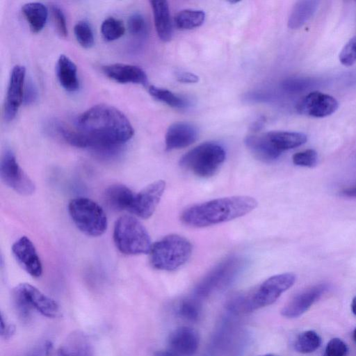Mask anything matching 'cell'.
<instances>
[{"label": "cell", "mask_w": 356, "mask_h": 356, "mask_svg": "<svg viewBox=\"0 0 356 356\" xmlns=\"http://www.w3.org/2000/svg\"><path fill=\"white\" fill-rule=\"evenodd\" d=\"M76 124L89 137L90 148L104 154L118 149L134 133L127 118L118 108L106 104L90 108L78 117Z\"/></svg>", "instance_id": "6da1fadb"}, {"label": "cell", "mask_w": 356, "mask_h": 356, "mask_svg": "<svg viewBox=\"0 0 356 356\" xmlns=\"http://www.w3.org/2000/svg\"><path fill=\"white\" fill-rule=\"evenodd\" d=\"M257 206L250 196L237 195L214 199L186 209L181 221L191 227H204L243 216Z\"/></svg>", "instance_id": "7a4b0ae2"}, {"label": "cell", "mask_w": 356, "mask_h": 356, "mask_svg": "<svg viewBox=\"0 0 356 356\" xmlns=\"http://www.w3.org/2000/svg\"><path fill=\"white\" fill-rule=\"evenodd\" d=\"M296 279L291 273L271 276L254 289L233 297L229 307L239 312L248 313L272 305L293 285Z\"/></svg>", "instance_id": "3957f363"}, {"label": "cell", "mask_w": 356, "mask_h": 356, "mask_svg": "<svg viewBox=\"0 0 356 356\" xmlns=\"http://www.w3.org/2000/svg\"><path fill=\"white\" fill-rule=\"evenodd\" d=\"M149 253L150 262L154 268L172 271L188 260L192 253V245L182 236L169 234L155 242Z\"/></svg>", "instance_id": "277c9868"}, {"label": "cell", "mask_w": 356, "mask_h": 356, "mask_svg": "<svg viewBox=\"0 0 356 356\" xmlns=\"http://www.w3.org/2000/svg\"><path fill=\"white\" fill-rule=\"evenodd\" d=\"M113 239L118 249L129 255L149 253L152 245L145 227L129 215L122 216L116 220Z\"/></svg>", "instance_id": "5b68a950"}, {"label": "cell", "mask_w": 356, "mask_h": 356, "mask_svg": "<svg viewBox=\"0 0 356 356\" xmlns=\"http://www.w3.org/2000/svg\"><path fill=\"white\" fill-rule=\"evenodd\" d=\"M225 149L213 142L202 143L186 153L180 159V165L200 177L213 175L224 162Z\"/></svg>", "instance_id": "8992f818"}, {"label": "cell", "mask_w": 356, "mask_h": 356, "mask_svg": "<svg viewBox=\"0 0 356 356\" xmlns=\"http://www.w3.org/2000/svg\"><path fill=\"white\" fill-rule=\"evenodd\" d=\"M68 211L76 227L87 236H101L107 229L105 212L97 202L89 198L72 199L69 203Z\"/></svg>", "instance_id": "52a82bcc"}, {"label": "cell", "mask_w": 356, "mask_h": 356, "mask_svg": "<svg viewBox=\"0 0 356 356\" xmlns=\"http://www.w3.org/2000/svg\"><path fill=\"white\" fill-rule=\"evenodd\" d=\"M13 299L19 316L24 320L29 317L32 309L49 318L60 315L57 302L30 284L21 283L16 286L13 291Z\"/></svg>", "instance_id": "ba28073f"}, {"label": "cell", "mask_w": 356, "mask_h": 356, "mask_svg": "<svg viewBox=\"0 0 356 356\" xmlns=\"http://www.w3.org/2000/svg\"><path fill=\"white\" fill-rule=\"evenodd\" d=\"M244 264V259L239 256L227 257L202 279L195 288V293L204 297L224 287L235 278Z\"/></svg>", "instance_id": "9c48e42d"}, {"label": "cell", "mask_w": 356, "mask_h": 356, "mask_svg": "<svg viewBox=\"0 0 356 356\" xmlns=\"http://www.w3.org/2000/svg\"><path fill=\"white\" fill-rule=\"evenodd\" d=\"M0 176L6 186L20 195L27 196L35 191L34 183L22 169L10 149H6L1 156Z\"/></svg>", "instance_id": "30bf717a"}, {"label": "cell", "mask_w": 356, "mask_h": 356, "mask_svg": "<svg viewBox=\"0 0 356 356\" xmlns=\"http://www.w3.org/2000/svg\"><path fill=\"white\" fill-rule=\"evenodd\" d=\"M165 188L163 180H157L147 186L134 198L129 212L147 219L154 213Z\"/></svg>", "instance_id": "8fae6325"}, {"label": "cell", "mask_w": 356, "mask_h": 356, "mask_svg": "<svg viewBox=\"0 0 356 356\" xmlns=\"http://www.w3.org/2000/svg\"><path fill=\"white\" fill-rule=\"evenodd\" d=\"M338 106V102L332 96L314 91L300 99L296 110L300 114L306 116L323 118L334 113Z\"/></svg>", "instance_id": "7c38bea8"}, {"label": "cell", "mask_w": 356, "mask_h": 356, "mask_svg": "<svg viewBox=\"0 0 356 356\" xmlns=\"http://www.w3.org/2000/svg\"><path fill=\"white\" fill-rule=\"evenodd\" d=\"M25 76L24 66L15 65L11 71L3 111L4 119L8 122L15 117L23 102Z\"/></svg>", "instance_id": "4fadbf2b"}, {"label": "cell", "mask_w": 356, "mask_h": 356, "mask_svg": "<svg viewBox=\"0 0 356 356\" xmlns=\"http://www.w3.org/2000/svg\"><path fill=\"white\" fill-rule=\"evenodd\" d=\"M12 252L19 265L34 277L42 275V266L32 241L26 236H21L12 246Z\"/></svg>", "instance_id": "5bb4252c"}, {"label": "cell", "mask_w": 356, "mask_h": 356, "mask_svg": "<svg viewBox=\"0 0 356 356\" xmlns=\"http://www.w3.org/2000/svg\"><path fill=\"white\" fill-rule=\"evenodd\" d=\"M169 351L177 356H193L197 351L200 337L197 332L183 326L174 330L168 339Z\"/></svg>", "instance_id": "9a60e30c"}, {"label": "cell", "mask_w": 356, "mask_h": 356, "mask_svg": "<svg viewBox=\"0 0 356 356\" xmlns=\"http://www.w3.org/2000/svg\"><path fill=\"white\" fill-rule=\"evenodd\" d=\"M327 288L326 284H319L297 294L282 309V316L289 318L301 316L321 298Z\"/></svg>", "instance_id": "2e32d148"}, {"label": "cell", "mask_w": 356, "mask_h": 356, "mask_svg": "<svg viewBox=\"0 0 356 356\" xmlns=\"http://www.w3.org/2000/svg\"><path fill=\"white\" fill-rule=\"evenodd\" d=\"M104 74L109 79L120 83L147 85V76L140 67L124 63H114L102 67Z\"/></svg>", "instance_id": "e0dca14e"}, {"label": "cell", "mask_w": 356, "mask_h": 356, "mask_svg": "<svg viewBox=\"0 0 356 356\" xmlns=\"http://www.w3.org/2000/svg\"><path fill=\"white\" fill-rule=\"evenodd\" d=\"M198 131L188 122H176L171 124L165 138L167 150L184 148L193 144L197 138Z\"/></svg>", "instance_id": "ac0fdd59"}, {"label": "cell", "mask_w": 356, "mask_h": 356, "mask_svg": "<svg viewBox=\"0 0 356 356\" xmlns=\"http://www.w3.org/2000/svg\"><path fill=\"white\" fill-rule=\"evenodd\" d=\"M244 142L251 153L262 161H273L282 154L271 143L266 134L249 135L246 136Z\"/></svg>", "instance_id": "d6986e66"}, {"label": "cell", "mask_w": 356, "mask_h": 356, "mask_svg": "<svg viewBox=\"0 0 356 356\" xmlns=\"http://www.w3.org/2000/svg\"><path fill=\"white\" fill-rule=\"evenodd\" d=\"M154 25L159 38L168 42L172 35V24L168 3L166 1H151Z\"/></svg>", "instance_id": "ffe728a7"}, {"label": "cell", "mask_w": 356, "mask_h": 356, "mask_svg": "<svg viewBox=\"0 0 356 356\" xmlns=\"http://www.w3.org/2000/svg\"><path fill=\"white\" fill-rule=\"evenodd\" d=\"M135 193L122 184H113L106 188L104 199L107 205L116 211H129Z\"/></svg>", "instance_id": "44dd1931"}, {"label": "cell", "mask_w": 356, "mask_h": 356, "mask_svg": "<svg viewBox=\"0 0 356 356\" xmlns=\"http://www.w3.org/2000/svg\"><path fill=\"white\" fill-rule=\"evenodd\" d=\"M56 71L58 80L65 90L74 92L79 89L76 66L70 58L60 55L57 60Z\"/></svg>", "instance_id": "7402d4cb"}, {"label": "cell", "mask_w": 356, "mask_h": 356, "mask_svg": "<svg viewBox=\"0 0 356 356\" xmlns=\"http://www.w3.org/2000/svg\"><path fill=\"white\" fill-rule=\"evenodd\" d=\"M266 134L274 146L282 153L302 145L307 139L305 134L300 132L272 131Z\"/></svg>", "instance_id": "603a6c76"}, {"label": "cell", "mask_w": 356, "mask_h": 356, "mask_svg": "<svg viewBox=\"0 0 356 356\" xmlns=\"http://www.w3.org/2000/svg\"><path fill=\"white\" fill-rule=\"evenodd\" d=\"M318 1H299L293 6L288 20L291 29H297L305 24L315 13L318 8Z\"/></svg>", "instance_id": "cb8c5ba5"}, {"label": "cell", "mask_w": 356, "mask_h": 356, "mask_svg": "<svg viewBox=\"0 0 356 356\" xmlns=\"http://www.w3.org/2000/svg\"><path fill=\"white\" fill-rule=\"evenodd\" d=\"M22 13L33 33L40 32L46 24L48 10L44 5L39 2H31L22 8Z\"/></svg>", "instance_id": "d4e9b609"}, {"label": "cell", "mask_w": 356, "mask_h": 356, "mask_svg": "<svg viewBox=\"0 0 356 356\" xmlns=\"http://www.w3.org/2000/svg\"><path fill=\"white\" fill-rule=\"evenodd\" d=\"M205 19L202 10L185 9L179 11L175 17L176 27L181 30H189L201 26Z\"/></svg>", "instance_id": "484cf974"}, {"label": "cell", "mask_w": 356, "mask_h": 356, "mask_svg": "<svg viewBox=\"0 0 356 356\" xmlns=\"http://www.w3.org/2000/svg\"><path fill=\"white\" fill-rule=\"evenodd\" d=\"M321 343L320 336L313 330L300 333L294 343L295 350L302 354L310 353L318 349Z\"/></svg>", "instance_id": "4316f807"}, {"label": "cell", "mask_w": 356, "mask_h": 356, "mask_svg": "<svg viewBox=\"0 0 356 356\" xmlns=\"http://www.w3.org/2000/svg\"><path fill=\"white\" fill-rule=\"evenodd\" d=\"M148 90L149 94L154 99L163 102L171 107L182 108L186 107L188 105V102L186 101V99L180 97L167 89L151 86L149 87Z\"/></svg>", "instance_id": "83f0119b"}, {"label": "cell", "mask_w": 356, "mask_h": 356, "mask_svg": "<svg viewBox=\"0 0 356 356\" xmlns=\"http://www.w3.org/2000/svg\"><path fill=\"white\" fill-rule=\"evenodd\" d=\"M125 32V28L122 21L110 17L102 24L101 33L106 41H113L122 37Z\"/></svg>", "instance_id": "f1b7e54d"}, {"label": "cell", "mask_w": 356, "mask_h": 356, "mask_svg": "<svg viewBox=\"0 0 356 356\" xmlns=\"http://www.w3.org/2000/svg\"><path fill=\"white\" fill-rule=\"evenodd\" d=\"M177 312L181 318L195 322L200 318L202 308L197 300L187 298L181 301L178 305Z\"/></svg>", "instance_id": "f546056e"}, {"label": "cell", "mask_w": 356, "mask_h": 356, "mask_svg": "<svg viewBox=\"0 0 356 356\" xmlns=\"http://www.w3.org/2000/svg\"><path fill=\"white\" fill-rule=\"evenodd\" d=\"M76 40L84 48H90L94 44V35L90 25L86 21L78 22L74 28Z\"/></svg>", "instance_id": "4dcf8cb0"}, {"label": "cell", "mask_w": 356, "mask_h": 356, "mask_svg": "<svg viewBox=\"0 0 356 356\" xmlns=\"http://www.w3.org/2000/svg\"><path fill=\"white\" fill-rule=\"evenodd\" d=\"M292 160L296 165L312 168L317 163L318 154L315 150L309 149L296 153Z\"/></svg>", "instance_id": "1f68e13d"}, {"label": "cell", "mask_w": 356, "mask_h": 356, "mask_svg": "<svg viewBox=\"0 0 356 356\" xmlns=\"http://www.w3.org/2000/svg\"><path fill=\"white\" fill-rule=\"evenodd\" d=\"M128 30L134 36H142L147 33V23L140 13L132 14L128 19Z\"/></svg>", "instance_id": "d6a6232c"}, {"label": "cell", "mask_w": 356, "mask_h": 356, "mask_svg": "<svg viewBox=\"0 0 356 356\" xmlns=\"http://www.w3.org/2000/svg\"><path fill=\"white\" fill-rule=\"evenodd\" d=\"M339 60L346 66L356 63V35L345 44L339 54Z\"/></svg>", "instance_id": "836d02e7"}, {"label": "cell", "mask_w": 356, "mask_h": 356, "mask_svg": "<svg viewBox=\"0 0 356 356\" xmlns=\"http://www.w3.org/2000/svg\"><path fill=\"white\" fill-rule=\"evenodd\" d=\"M51 12L58 33L61 37L65 38L67 35V28L63 11L57 5H53L51 7Z\"/></svg>", "instance_id": "e575fe53"}, {"label": "cell", "mask_w": 356, "mask_h": 356, "mask_svg": "<svg viewBox=\"0 0 356 356\" xmlns=\"http://www.w3.org/2000/svg\"><path fill=\"white\" fill-rule=\"evenodd\" d=\"M348 348L344 341L339 338H333L327 343L324 356H344Z\"/></svg>", "instance_id": "d590c367"}, {"label": "cell", "mask_w": 356, "mask_h": 356, "mask_svg": "<svg viewBox=\"0 0 356 356\" xmlns=\"http://www.w3.org/2000/svg\"><path fill=\"white\" fill-rule=\"evenodd\" d=\"M309 85V81L303 79L291 78L284 80L282 87L286 91L297 92L303 90Z\"/></svg>", "instance_id": "8d00e7d4"}, {"label": "cell", "mask_w": 356, "mask_h": 356, "mask_svg": "<svg viewBox=\"0 0 356 356\" xmlns=\"http://www.w3.org/2000/svg\"><path fill=\"white\" fill-rule=\"evenodd\" d=\"M38 91L35 84L29 81L24 86L23 102L26 105L33 104L37 99Z\"/></svg>", "instance_id": "74e56055"}, {"label": "cell", "mask_w": 356, "mask_h": 356, "mask_svg": "<svg viewBox=\"0 0 356 356\" xmlns=\"http://www.w3.org/2000/svg\"><path fill=\"white\" fill-rule=\"evenodd\" d=\"M175 76L178 81L184 83H197L199 80V77L197 75L189 72H177Z\"/></svg>", "instance_id": "f35d334b"}, {"label": "cell", "mask_w": 356, "mask_h": 356, "mask_svg": "<svg viewBox=\"0 0 356 356\" xmlns=\"http://www.w3.org/2000/svg\"><path fill=\"white\" fill-rule=\"evenodd\" d=\"M15 332V327L12 324H8L3 319V316L1 315L0 333L1 336L5 339L10 338Z\"/></svg>", "instance_id": "ab89813d"}, {"label": "cell", "mask_w": 356, "mask_h": 356, "mask_svg": "<svg viewBox=\"0 0 356 356\" xmlns=\"http://www.w3.org/2000/svg\"><path fill=\"white\" fill-rule=\"evenodd\" d=\"M56 356H86L84 350H71L65 348H61L57 352Z\"/></svg>", "instance_id": "60d3db41"}, {"label": "cell", "mask_w": 356, "mask_h": 356, "mask_svg": "<svg viewBox=\"0 0 356 356\" xmlns=\"http://www.w3.org/2000/svg\"><path fill=\"white\" fill-rule=\"evenodd\" d=\"M341 193L344 196L356 197V186L348 188L343 190Z\"/></svg>", "instance_id": "b9f144b4"}, {"label": "cell", "mask_w": 356, "mask_h": 356, "mask_svg": "<svg viewBox=\"0 0 356 356\" xmlns=\"http://www.w3.org/2000/svg\"><path fill=\"white\" fill-rule=\"evenodd\" d=\"M154 356H177L169 350H159L154 353Z\"/></svg>", "instance_id": "7bdbcfd3"}, {"label": "cell", "mask_w": 356, "mask_h": 356, "mask_svg": "<svg viewBox=\"0 0 356 356\" xmlns=\"http://www.w3.org/2000/svg\"><path fill=\"white\" fill-rule=\"evenodd\" d=\"M351 309L353 313L356 316V296L354 297L352 300Z\"/></svg>", "instance_id": "ee69618b"}, {"label": "cell", "mask_w": 356, "mask_h": 356, "mask_svg": "<svg viewBox=\"0 0 356 356\" xmlns=\"http://www.w3.org/2000/svg\"><path fill=\"white\" fill-rule=\"evenodd\" d=\"M353 339H354V341H355V343H356V327L355 328V330H354V331H353Z\"/></svg>", "instance_id": "f6af8a7d"}, {"label": "cell", "mask_w": 356, "mask_h": 356, "mask_svg": "<svg viewBox=\"0 0 356 356\" xmlns=\"http://www.w3.org/2000/svg\"><path fill=\"white\" fill-rule=\"evenodd\" d=\"M260 356H279V355H275V354L269 353V354H265V355H260Z\"/></svg>", "instance_id": "bcb514c9"}]
</instances>
